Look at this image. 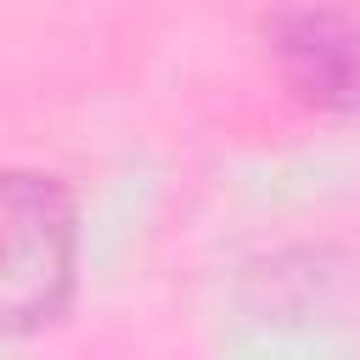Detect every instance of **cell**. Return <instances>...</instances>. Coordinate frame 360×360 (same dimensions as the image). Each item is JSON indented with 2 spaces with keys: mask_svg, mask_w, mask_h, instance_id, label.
Returning <instances> with one entry per match:
<instances>
[{
  "mask_svg": "<svg viewBox=\"0 0 360 360\" xmlns=\"http://www.w3.org/2000/svg\"><path fill=\"white\" fill-rule=\"evenodd\" d=\"M287 90L321 112H360V0H292L264 22Z\"/></svg>",
  "mask_w": 360,
  "mask_h": 360,
  "instance_id": "2",
  "label": "cell"
},
{
  "mask_svg": "<svg viewBox=\"0 0 360 360\" xmlns=\"http://www.w3.org/2000/svg\"><path fill=\"white\" fill-rule=\"evenodd\" d=\"M79 287V202L56 174L0 169V338L45 332Z\"/></svg>",
  "mask_w": 360,
  "mask_h": 360,
  "instance_id": "1",
  "label": "cell"
}]
</instances>
